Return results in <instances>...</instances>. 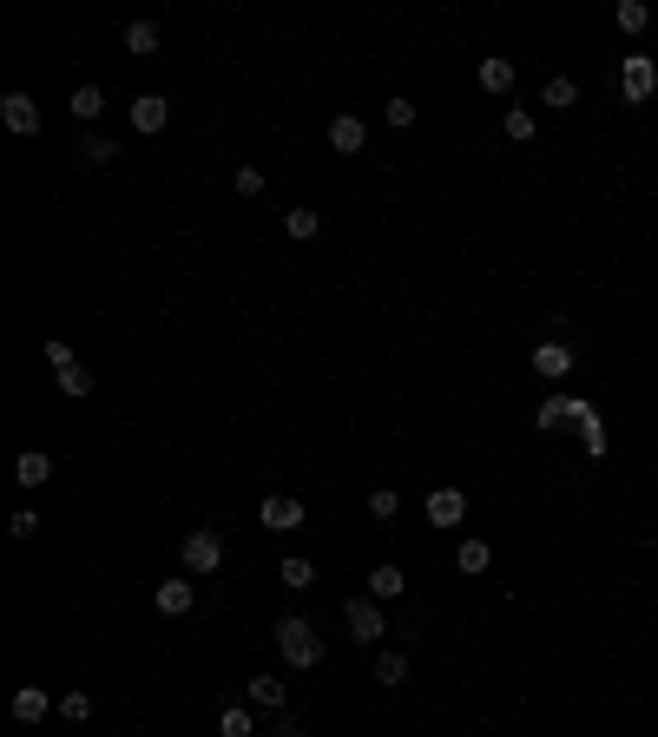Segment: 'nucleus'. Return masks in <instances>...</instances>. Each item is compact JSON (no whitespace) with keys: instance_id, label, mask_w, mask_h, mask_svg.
I'll return each instance as SVG.
<instances>
[{"instance_id":"obj_27","label":"nucleus","mask_w":658,"mask_h":737,"mask_svg":"<svg viewBox=\"0 0 658 737\" xmlns=\"http://www.w3.org/2000/svg\"><path fill=\"white\" fill-rule=\"evenodd\" d=\"M547 106H553V112L580 106V86H573V79H547Z\"/></svg>"},{"instance_id":"obj_19","label":"nucleus","mask_w":658,"mask_h":737,"mask_svg":"<svg viewBox=\"0 0 658 737\" xmlns=\"http://www.w3.org/2000/svg\"><path fill=\"white\" fill-rule=\"evenodd\" d=\"M376 685H408V659H402V652H382V659H376Z\"/></svg>"},{"instance_id":"obj_32","label":"nucleus","mask_w":658,"mask_h":737,"mask_svg":"<svg viewBox=\"0 0 658 737\" xmlns=\"http://www.w3.org/2000/svg\"><path fill=\"white\" fill-rule=\"evenodd\" d=\"M237 191H244V198H264V172H257V165H244V172H237Z\"/></svg>"},{"instance_id":"obj_30","label":"nucleus","mask_w":658,"mask_h":737,"mask_svg":"<svg viewBox=\"0 0 658 737\" xmlns=\"http://www.w3.org/2000/svg\"><path fill=\"white\" fill-rule=\"evenodd\" d=\"M382 119H389L395 132H408V126H415V106H408V99H389V106H382Z\"/></svg>"},{"instance_id":"obj_12","label":"nucleus","mask_w":658,"mask_h":737,"mask_svg":"<svg viewBox=\"0 0 658 737\" xmlns=\"http://www.w3.org/2000/svg\"><path fill=\"white\" fill-rule=\"evenodd\" d=\"M481 93H514V60L507 53H487L481 60Z\"/></svg>"},{"instance_id":"obj_26","label":"nucleus","mask_w":658,"mask_h":737,"mask_svg":"<svg viewBox=\"0 0 658 737\" xmlns=\"http://www.w3.org/2000/svg\"><path fill=\"white\" fill-rule=\"evenodd\" d=\"M60 718L86 724V718H93V691H66V698H60Z\"/></svg>"},{"instance_id":"obj_23","label":"nucleus","mask_w":658,"mask_h":737,"mask_svg":"<svg viewBox=\"0 0 658 737\" xmlns=\"http://www.w3.org/2000/svg\"><path fill=\"white\" fill-rule=\"evenodd\" d=\"M501 132H507V139H514V145H527V139H533V132H540V126H533V112H520V106H507V119H501Z\"/></svg>"},{"instance_id":"obj_2","label":"nucleus","mask_w":658,"mask_h":737,"mask_svg":"<svg viewBox=\"0 0 658 737\" xmlns=\"http://www.w3.org/2000/svg\"><path fill=\"white\" fill-rule=\"evenodd\" d=\"M343 619H349V639H356V645H376L382 632H389V626H382V599H369V593H356V599H349V606H343Z\"/></svg>"},{"instance_id":"obj_16","label":"nucleus","mask_w":658,"mask_h":737,"mask_svg":"<svg viewBox=\"0 0 658 737\" xmlns=\"http://www.w3.org/2000/svg\"><path fill=\"white\" fill-rule=\"evenodd\" d=\"M455 566H461V573H487V566H494V547H487V540H461Z\"/></svg>"},{"instance_id":"obj_8","label":"nucleus","mask_w":658,"mask_h":737,"mask_svg":"<svg viewBox=\"0 0 658 737\" xmlns=\"http://www.w3.org/2000/svg\"><path fill=\"white\" fill-rule=\"evenodd\" d=\"M0 119H7V132H20V139L40 132V106H33L27 93H7V99H0Z\"/></svg>"},{"instance_id":"obj_10","label":"nucleus","mask_w":658,"mask_h":737,"mask_svg":"<svg viewBox=\"0 0 658 737\" xmlns=\"http://www.w3.org/2000/svg\"><path fill=\"white\" fill-rule=\"evenodd\" d=\"M566 369H573V349H566V343H540V349H533V376L560 382Z\"/></svg>"},{"instance_id":"obj_4","label":"nucleus","mask_w":658,"mask_h":737,"mask_svg":"<svg viewBox=\"0 0 658 737\" xmlns=\"http://www.w3.org/2000/svg\"><path fill=\"white\" fill-rule=\"evenodd\" d=\"M218 566H224V540L211 534V527L185 534V573H191V580H204V573H218Z\"/></svg>"},{"instance_id":"obj_5","label":"nucleus","mask_w":658,"mask_h":737,"mask_svg":"<svg viewBox=\"0 0 658 737\" xmlns=\"http://www.w3.org/2000/svg\"><path fill=\"white\" fill-rule=\"evenodd\" d=\"M468 520V494L461 487H435L428 494V527H461Z\"/></svg>"},{"instance_id":"obj_14","label":"nucleus","mask_w":658,"mask_h":737,"mask_svg":"<svg viewBox=\"0 0 658 737\" xmlns=\"http://www.w3.org/2000/svg\"><path fill=\"white\" fill-rule=\"evenodd\" d=\"M402 593H408V573H402V566H389V560H382L376 573H369V599H402Z\"/></svg>"},{"instance_id":"obj_35","label":"nucleus","mask_w":658,"mask_h":737,"mask_svg":"<svg viewBox=\"0 0 658 737\" xmlns=\"http://www.w3.org/2000/svg\"><path fill=\"white\" fill-rule=\"evenodd\" d=\"M270 737H303V724H290V718H283V724H277V731H270Z\"/></svg>"},{"instance_id":"obj_15","label":"nucleus","mask_w":658,"mask_h":737,"mask_svg":"<svg viewBox=\"0 0 658 737\" xmlns=\"http://www.w3.org/2000/svg\"><path fill=\"white\" fill-rule=\"evenodd\" d=\"M14 481H20V487H47V481H53V461L40 455V448H27V455L14 461Z\"/></svg>"},{"instance_id":"obj_3","label":"nucleus","mask_w":658,"mask_h":737,"mask_svg":"<svg viewBox=\"0 0 658 737\" xmlns=\"http://www.w3.org/2000/svg\"><path fill=\"white\" fill-rule=\"evenodd\" d=\"M619 93H626L632 106H645V99L658 93V66L645 60V53H626V60H619Z\"/></svg>"},{"instance_id":"obj_18","label":"nucleus","mask_w":658,"mask_h":737,"mask_svg":"<svg viewBox=\"0 0 658 737\" xmlns=\"http://www.w3.org/2000/svg\"><path fill=\"white\" fill-rule=\"evenodd\" d=\"M126 47L139 53V60H152V53H158V27H152V20H132V27H126Z\"/></svg>"},{"instance_id":"obj_7","label":"nucleus","mask_w":658,"mask_h":737,"mask_svg":"<svg viewBox=\"0 0 658 737\" xmlns=\"http://www.w3.org/2000/svg\"><path fill=\"white\" fill-rule=\"evenodd\" d=\"M257 520H264L270 534H290V527H303V501L297 494H270V501L257 507Z\"/></svg>"},{"instance_id":"obj_17","label":"nucleus","mask_w":658,"mask_h":737,"mask_svg":"<svg viewBox=\"0 0 658 737\" xmlns=\"http://www.w3.org/2000/svg\"><path fill=\"white\" fill-rule=\"evenodd\" d=\"M283 231L297 237V244H310V237H316V231H323V218H316L310 204H297V211H290V218H283Z\"/></svg>"},{"instance_id":"obj_29","label":"nucleus","mask_w":658,"mask_h":737,"mask_svg":"<svg viewBox=\"0 0 658 737\" xmlns=\"http://www.w3.org/2000/svg\"><path fill=\"white\" fill-rule=\"evenodd\" d=\"M79 158H86V165H106V158H119V145H112V139H99V132H93V139L79 145Z\"/></svg>"},{"instance_id":"obj_25","label":"nucleus","mask_w":658,"mask_h":737,"mask_svg":"<svg viewBox=\"0 0 658 737\" xmlns=\"http://www.w3.org/2000/svg\"><path fill=\"white\" fill-rule=\"evenodd\" d=\"M251 705H264V711H283V685H277V678H251Z\"/></svg>"},{"instance_id":"obj_28","label":"nucleus","mask_w":658,"mask_h":737,"mask_svg":"<svg viewBox=\"0 0 658 737\" xmlns=\"http://www.w3.org/2000/svg\"><path fill=\"white\" fill-rule=\"evenodd\" d=\"M60 389L66 395H93V369H79V362H73V369H60Z\"/></svg>"},{"instance_id":"obj_1","label":"nucleus","mask_w":658,"mask_h":737,"mask_svg":"<svg viewBox=\"0 0 658 737\" xmlns=\"http://www.w3.org/2000/svg\"><path fill=\"white\" fill-rule=\"evenodd\" d=\"M277 652L297 665V672H310V665H323V632L290 612V619H277Z\"/></svg>"},{"instance_id":"obj_21","label":"nucleus","mask_w":658,"mask_h":737,"mask_svg":"<svg viewBox=\"0 0 658 737\" xmlns=\"http://www.w3.org/2000/svg\"><path fill=\"white\" fill-rule=\"evenodd\" d=\"M652 27V7L645 0H619V33H645Z\"/></svg>"},{"instance_id":"obj_13","label":"nucleus","mask_w":658,"mask_h":737,"mask_svg":"<svg viewBox=\"0 0 658 737\" xmlns=\"http://www.w3.org/2000/svg\"><path fill=\"white\" fill-rule=\"evenodd\" d=\"M47 711H53V698H47L40 685H20V691H14V718H20V724H40Z\"/></svg>"},{"instance_id":"obj_11","label":"nucleus","mask_w":658,"mask_h":737,"mask_svg":"<svg viewBox=\"0 0 658 737\" xmlns=\"http://www.w3.org/2000/svg\"><path fill=\"white\" fill-rule=\"evenodd\" d=\"M198 606V586L191 580H165L158 586V612H165V619H178V612H191Z\"/></svg>"},{"instance_id":"obj_31","label":"nucleus","mask_w":658,"mask_h":737,"mask_svg":"<svg viewBox=\"0 0 658 737\" xmlns=\"http://www.w3.org/2000/svg\"><path fill=\"white\" fill-rule=\"evenodd\" d=\"M395 507H402V501H395V487H376V494H369V514H376V520H395Z\"/></svg>"},{"instance_id":"obj_34","label":"nucleus","mask_w":658,"mask_h":737,"mask_svg":"<svg viewBox=\"0 0 658 737\" xmlns=\"http://www.w3.org/2000/svg\"><path fill=\"white\" fill-rule=\"evenodd\" d=\"M47 362H53V369H73L79 356H73V343H60V336H53V343H47Z\"/></svg>"},{"instance_id":"obj_20","label":"nucleus","mask_w":658,"mask_h":737,"mask_svg":"<svg viewBox=\"0 0 658 737\" xmlns=\"http://www.w3.org/2000/svg\"><path fill=\"white\" fill-rule=\"evenodd\" d=\"M277 573H283V586H290V593H310V586H316V566H310V560H283Z\"/></svg>"},{"instance_id":"obj_6","label":"nucleus","mask_w":658,"mask_h":737,"mask_svg":"<svg viewBox=\"0 0 658 737\" xmlns=\"http://www.w3.org/2000/svg\"><path fill=\"white\" fill-rule=\"evenodd\" d=\"M165 119H172V99H158V93H139V99H132V132H139V139L165 132Z\"/></svg>"},{"instance_id":"obj_33","label":"nucleus","mask_w":658,"mask_h":737,"mask_svg":"<svg viewBox=\"0 0 658 737\" xmlns=\"http://www.w3.org/2000/svg\"><path fill=\"white\" fill-rule=\"evenodd\" d=\"M7 534H14V540H33V534H40V514H14V520H7Z\"/></svg>"},{"instance_id":"obj_22","label":"nucleus","mask_w":658,"mask_h":737,"mask_svg":"<svg viewBox=\"0 0 658 737\" xmlns=\"http://www.w3.org/2000/svg\"><path fill=\"white\" fill-rule=\"evenodd\" d=\"M99 112H106V93H99V86H79V93H73V119H86V126H93Z\"/></svg>"},{"instance_id":"obj_9","label":"nucleus","mask_w":658,"mask_h":737,"mask_svg":"<svg viewBox=\"0 0 658 737\" xmlns=\"http://www.w3.org/2000/svg\"><path fill=\"white\" fill-rule=\"evenodd\" d=\"M329 145H336V152H362V145H369V126H362L356 112H336V119H329Z\"/></svg>"},{"instance_id":"obj_24","label":"nucleus","mask_w":658,"mask_h":737,"mask_svg":"<svg viewBox=\"0 0 658 737\" xmlns=\"http://www.w3.org/2000/svg\"><path fill=\"white\" fill-rule=\"evenodd\" d=\"M218 737H257V731H251V711H244V705H224Z\"/></svg>"}]
</instances>
